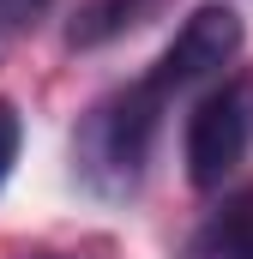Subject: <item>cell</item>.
Segmentation results:
<instances>
[{
    "instance_id": "3957f363",
    "label": "cell",
    "mask_w": 253,
    "mask_h": 259,
    "mask_svg": "<svg viewBox=\"0 0 253 259\" xmlns=\"http://www.w3.org/2000/svg\"><path fill=\"white\" fill-rule=\"evenodd\" d=\"M235 55H241V18H235L229 6H199L187 24L175 30V42L157 55V66H151L145 78H151L163 97H181L199 78H217Z\"/></svg>"
},
{
    "instance_id": "6da1fadb",
    "label": "cell",
    "mask_w": 253,
    "mask_h": 259,
    "mask_svg": "<svg viewBox=\"0 0 253 259\" xmlns=\"http://www.w3.org/2000/svg\"><path fill=\"white\" fill-rule=\"evenodd\" d=\"M163 109H169V97L151 78H133L126 91L103 97L78 121V133H72V169H78V181L91 193H103V199L139 193L151 145H157V127H163Z\"/></svg>"
},
{
    "instance_id": "5b68a950",
    "label": "cell",
    "mask_w": 253,
    "mask_h": 259,
    "mask_svg": "<svg viewBox=\"0 0 253 259\" xmlns=\"http://www.w3.org/2000/svg\"><path fill=\"white\" fill-rule=\"evenodd\" d=\"M157 6H163V0H85L78 18L66 24V42H72V49H97V42L133 30V24H145Z\"/></svg>"
},
{
    "instance_id": "277c9868",
    "label": "cell",
    "mask_w": 253,
    "mask_h": 259,
    "mask_svg": "<svg viewBox=\"0 0 253 259\" xmlns=\"http://www.w3.org/2000/svg\"><path fill=\"white\" fill-rule=\"evenodd\" d=\"M187 259H253V193L229 199V205L193 235Z\"/></svg>"
},
{
    "instance_id": "52a82bcc",
    "label": "cell",
    "mask_w": 253,
    "mask_h": 259,
    "mask_svg": "<svg viewBox=\"0 0 253 259\" xmlns=\"http://www.w3.org/2000/svg\"><path fill=\"white\" fill-rule=\"evenodd\" d=\"M43 6H49V0H0V42H6V36L24 24V18H36Z\"/></svg>"
},
{
    "instance_id": "7a4b0ae2",
    "label": "cell",
    "mask_w": 253,
    "mask_h": 259,
    "mask_svg": "<svg viewBox=\"0 0 253 259\" xmlns=\"http://www.w3.org/2000/svg\"><path fill=\"white\" fill-rule=\"evenodd\" d=\"M187 181L199 193H217L253 151V78H223L211 84L187 115Z\"/></svg>"
},
{
    "instance_id": "8992f818",
    "label": "cell",
    "mask_w": 253,
    "mask_h": 259,
    "mask_svg": "<svg viewBox=\"0 0 253 259\" xmlns=\"http://www.w3.org/2000/svg\"><path fill=\"white\" fill-rule=\"evenodd\" d=\"M18 109L12 103H0V187H6V175H12V163H18Z\"/></svg>"
},
{
    "instance_id": "ba28073f",
    "label": "cell",
    "mask_w": 253,
    "mask_h": 259,
    "mask_svg": "<svg viewBox=\"0 0 253 259\" xmlns=\"http://www.w3.org/2000/svg\"><path fill=\"white\" fill-rule=\"evenodd\" d=\"M24 259H66V253H24Z\"/></svg>"
}]
</instances>
